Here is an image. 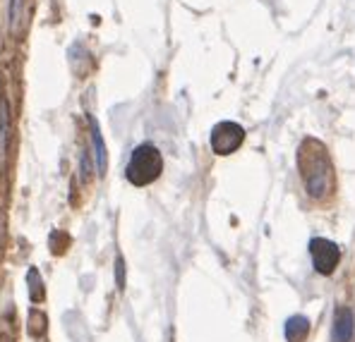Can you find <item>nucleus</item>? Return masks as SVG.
I'll use <instances>...</instances> for the list:
<instances>
[{
    "mask_svg": "<svg viewBox=\"0 0 355 342\" xmlns=\"http://www.w3.org/2000/svg\"><path fill=\"white\" fill-rule=\"evenodd\" d=\"M353 335V314L351 309L341 306L336 311V319H334V340L336 342H351Z\"/></svg>",
    "mask_w": 355,
    "mask_h": 342,
    "instance_id": "nucleus-6",
    "label": "nucleus"
},
{
    "mask_svg": "<svg viewBox=\"0 0 355 342\" xmlns=\"http://www.w3.org/2000/svg\"><path fill=\"white\" fill-rule=\"evenodd\" d=\"M310 254H312L314 271L322 273V276H332L334 268L341 261V249L324 237H317L310 242Z\"/></svg>",
    "mask_w": 355,
    "mask_h": 342,
    "instance_id": "nucleus-4",
    "label": "nucleus"
},
{
    "mask_svg": "<svg viewBox=\"0 0 355 342\" xmlns=\"http://www.w3.org/2000/svg\"><path fill=\"white\" fill-rule=\"evenodd\" d=\"M8 139H10V108L8 101L0 99V156L8 151Z\"/></svg>",
    "mask_w": 355,
    "mask_h": 342,
    "instance_id": "nucleus-8",
    "label": "nucleus"
},
{
    "mask_svg": "<svg viewBox=\"0 0 355 342\" xmlns=\"http://www.w3.org/2000/svg\"><path fill=\"white\" fill-rule=\"evenodd\" d=\"M310 333V321L305 316H290L286 321V338L288 342H305Z\"/></svg>",
    "mask_w": 355,
    "mask_h": 342,
    "instance_id": "nucleus-7",
    "label": "nucleus"
},
{
    "mask_svg": "<svg viewBox=\"0 0 355 342\" xmlns=\"http://www.w3.org/2000/svg\"><path fill=\"white\" fill-rule=\"evenodd\" d=\"M19 17H22V0H10V29H17Z\"/></svg>",
    "mask_w": 355,
    "mask_h": 342,
    "instance_id": "nucleus-11",
    "label": "nucleus"
},
{
    "mask_svg": "<svg viewBox=\"0 0 355 342\" xmlns=\"http://www.w3.org/2000/svg\"><path fill=\"white\" fill-rule=\"evenodd\" d=\"M115 276H118V290L123 292L125 290V263H123V256L115 258Z\"/></svg>",
    "mask_w": 355,
    "mask_h": 342,
    "instance_id": "nucleus-12",
    "label": "nucleus"
},
{
    "mask_svg": "<svg viewBox=\"0 0 355 342\" xmlns=\"http://www.w3.org/2000/svg\"><path fill=\"white\" fill-rule=\"evenodd\" d=\"M89 125H91V158H94V173L99 178H104L106 170H108V151H106V141H104V134L99 130V122L94 117H89Z\"/></svg>",
    "mask_w": 355,
    "mask_h": 342,
    "instance_id": "nucleus-5",
    "label": "nucleus"
},
{
    "mask_svg": "<svg viewBox=\"0 0 355 342\" xmlns=\"http://www.w3.org/2000/svg\"><path fill=\"white\" fill-rule=\"evenodd\" d=\"M27 280H29V295H32V302H41L43 300V280L36 273V268H32V271L27 273Z\"/></svg>",
    "mask_w": 355,
    "mask_h": 342,
    "instance_id": "nucleus-9",
    "label": "nucleus"
},
{
    "mask_svg": "<svg viewBox=\"0 0 355 342\" xmlns=\"http://www.w3.org/2000/svg\"><path fill=\"white\" fill-rule=\"evenodd\" d=\"M163 173V156L154 144H139L130 156V163L125 168V178L135 187H149L157 182Z\"/></svg>",
    "mask_w": 355,
    "mask_h": 342,
    "instance_id": "nucleus-2",
    "label": "nucleus"
},
{
    "mask_svg": "<svg viewBox=\"0 0 355 342\" xmlns=\"http://www.w3.org/2000/svg\"><path fill=\"white\" fill-rule=\"evenodd\" d=\"M298 168L310 197L327 199L334 192V165L324 144L317 139H305L298 151Z\"/></svg>",
    "mask_w": 355,
    "mask_h": 342,
    "instance_id": "nucleus-1",
    "label": "nucleus"
},
{
    "mask_svg": "<svg viewBox=\"0 0 355 342\" xmlns=\"http://www.w3.org/2000/svg\"><path fill=\"white\" fill-rule=\"evenodd\" d=\"M80 173H82V180H89L91 178V173H94V165H91V154L87 149H82V154H80Z\"/></svg>",
    "mask_w": 355,
    "mask_h": 342,
    "instance_id": "nucleus-10",
    "label": "nucleus"
},
{
    "mask_svg": "<svg viewBox=\"0 0 355 342\" xmlns=\"http://www.w3.org/2000/svg\"><path fill=\"white\" fill-rule=\"evenodd\" d=\"M245 141V130H242L238 122H218L211 130V136H209V144H211L214 154L216 156H231L240 149V144Z\"/></svg>",
    "mask_w": 355,
    "mask_h": 342,
    "instance_id": "nucleus-3",
    "label": "nucleus"
}]
</instances>
